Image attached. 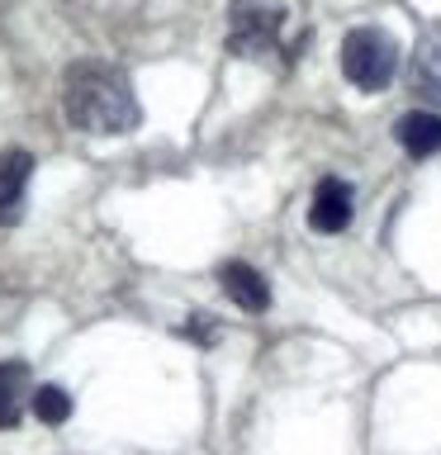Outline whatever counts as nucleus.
Listing matches in <instances>:
<instances>
[{"instance_id": "1", "label": "nucleus", "mask_w": 441, "mask_h": 455, "mask_svg": "<svg viewBox=\"0 0 441 455\" xmlns=\"http://www.w3.org/2000/svg\"><path fill=\"white\" fill-rule=\"evenodd\" d=\"M62 114H67L71 128L95 133V138H119V133H133L142 124V109H138L128 71H119L114 62H100V57H85V62L67 67Z\"/></svg>"}, {"instance_id": "2", "label": "nucleus", "mask_w": 441, "mask_h": 455, "mask_svg": "<svg viewBox=\"0 0 441 455\" xmlns=\"http://www.w3.org/2000/svg\"><path fill=\"white\" fill-rule=\"evenodd\" d=\"M337 62H341V76H347L356 91L380 95V91H389L394 76H398V43H394L389 28H380V24H356V28H347V38H341Z\"/></svg>"}, {"instance_id": "3", "label": "nucleus", "mask_w": 441, "mask_h": 455, "mask_svg": "<svg viewBox=\"0 0 441 455\" xmlns=\"http://www.w3.org/2000/svg\"><path fill=\"white\" fill-rule=\"evenodd\" d=\"M285 34V5L276 0H233L228 5V52L247 57V62H266L276 57Z\"/></svg>"}, {"instance_id": "4", "label": "nucleus", "mask_w": 441, "mask_h": 455, "mask_svg": "<svg viewBox=\"0 0 441 455\" xmlns=\"http://www.w3.org/2000/svg\"><path fill=\"white\" fill-rule=\"evenodd\" d=\"M351 209H356L351 185L341 176H323L318 190H313V204H309V228L333 237V233H341V228L351 223Z\"/></svg>"}, {"instance_id": "5", "label": "nucleus", "mask_w": 441, "mask_h": 455, "mask_svg": "<svg viewBox=\"0 0 441 455\" xmlns=\"http://www.w3.org/2000/svg\"><path fill=\"white\" fill-rule=\"evenodd\" d=\"M219 284H223V294L233 299L242 313H266L270 308V284H266L261 270L247 266V261H223L219 266Z\"/></svg>"}, {"instance_id": "6", "label": "nucleus", "mask_w": 441, "mask_h": 455, "mask_svg": "<svg viewBox=\"0 0 441 455\" xmlns=\"http://www.w3.org/2000/svg\"><path fill=\"white\" fill-rule=\"evenodd\" d=\"M28 176H34V152L10 148L5 156H0V228L20 219L24 190H28Z\"/></svg>"}, {"instance_id": "7", "label": "nucleus", "mask_w": 441, "mask_h": 455, "mask_svg": "<svg viewBox=\"0 0 441 455\" xmlns=\"http://www.w3.org/2000/svg\"><path fill=\"white\" fill-rule=\"evenodd\" d=\"M413 95L422 100L427 109H441V28H432V34H422L418 52H413Z\"/></svg>"}, {"instance_id": "8", "label": "nucleus", "mask_w": 441, "mask_h": 455, "mask_svg": "<svg viewBox=\"0 0 441 455\" xmlns=\"http://www.w3.org/2000/svg\"><path fill=\"white\" fill-rule=\"evenodd\" d=\"M394 138L408 156H437L441 152V114L437 109H408L394 124Z\"/></svg>"}, {"instance_id": "9", "label": "nucleus", "mask_w": 441, "mask_h": 455, "mask_svg": "<svg viewBox=\"0 0 441 455\" xmlns=\"http://www.w3.org/2000/svg\"><path fill=\"white\" fill-rule=\"evenodd\" d=\"M24 403H34V394H28V370L20 361H5L0 365V427H20L24 418Z\"/></svg>"}, {"instance_id": "10", "label": "nucleus", "mask_w": 441, "mask_h": 455, "mask_svg": "<svg viewBox=\"0 0 441 455\" xmlns=\"http://www.w3.org/2000/svg\"><path fill=\"white\" fill-rule=\"evenodd\" d=\"M34 418L38 422H48V427H62L67 418H71V394L62 389V384H38L34 389Z\"/></svg>"}]
</instances>
